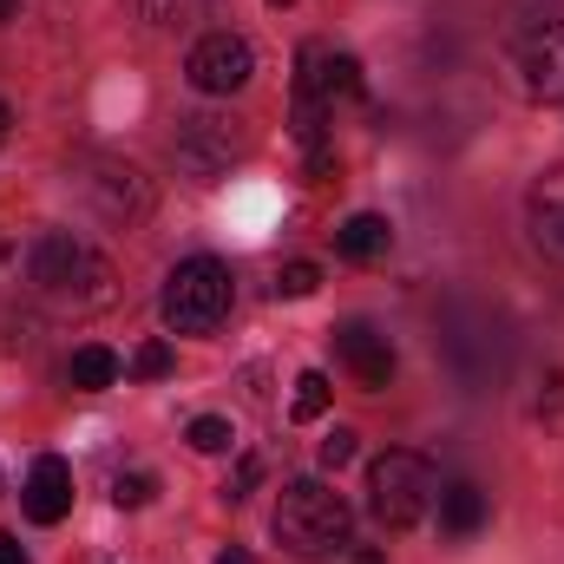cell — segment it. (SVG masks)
I'll list each match as a JSON object with an SVG mask.
<instances>
[{"mask_svg":"<svg viewBox=\"0 0 564 564\" xmlns=\"http://www.w3.org/2000/svg\"><path fill=\"white\" fill-rule=\"evenodd\" d=\"M26 282H33L46 302H59V308H99V302L112 295V270H106L79 237H66V230L33 237V250H26Z\"/></svg>","mask_w":564,"mask_h":564,"instance_id":"1","label":"cell"},{"mask_svg":"<svg viewBox=\"0 0 564 564\" xmlns=\"http://www.w3.org/2000/svg\"><path fill=\"white\" fill-rule=\"evenodd\" d=\"M348 499L328 492L322 479H289L276 499V539L295 552V558H322L335 545H348Z\"/></svg>","mask_w":564,"mask_h":564,"instance_id":"2","label":"cell"},{"mask_svg":"<svg viewBox=\"0 0 564 564\" xmlns=\"http://www.w3.org/2000/svg\"><path fill=\"white\" fill-rule=\"evenodd\" d=\"M433 506H440V473L426 466L421 453L394 446V453H381V459H375V473H368V512H375L388 532L421 525Z\"/></svg>","mask_w":564,"mask_h":564,"instance_id":"3","label":"cell"},{"mask_svg":"<svg viewBox=\"0 0 564 564\" xmlns=\"http://www.w3.org/2000/svg\"><path fill=\"white\" fill-rule=\"evenodd\" d=\"M158 315L171 335H210L224 315H230V270L217 257H191L164 276V295H158Z\"/></svg>","mask_w":564,"mask_h":564,"instance_id":"4","label":"cell"},{"mask_svg":"<svg viewBox=\"0 0 564 564\" xmlns=\"http://www.w3.org/2000/svg\"><path fill=\"white\" fill-rule=\"evenodd\" d=\"M243 151H250L243 119L197 112V119H184V126H177V164H184L191 177H224V171H230Z\"/></svg>","mask_w":564,"mask_h":564,"instance_id":"5","label":"cell"},{"mask_svg":"<svg viewBox=\"0 0 564 564\" xmlns=\"http://www.w3.org/2000/svg\"><path fill=\"white\" fill-rule=\"evenodd\" d=\"M361 93V59L341 53V46H322L308 40L295 53V99H315V106H335V99H355Z\"/></svg>","mask_w":564,"mask_h":564,"instance_id":"6","label":"cell"},{"mask_svg":"<svg viewBox=\"0 0 564 564\" xmlns=\"http://www.w3.org/2000/svg\"><path fill=\"white\" fill-rule=\"evenodd\" d=\"M191 86L197 93H210V99H230V93H243L250 86V73H257V59H250V46L237 40V33H210V40H197L191 46Z\"/></svg>","mask_w":564,"mask_h":564,"instance_id":"7","label":"cell"},{"mask_svg":"<svg viewBox=\"0 0 564 564\" xmlns=\"http://www.w3.org/2000/svg\"><path fill=\"white\" fill-rule=\"evenodd\" d=\"M335 355H341V368L355 375V388H388L394 381V348H388V335L375 328V322H341L335 328Z\"/></svg>","mask_w":564,"mask_h":564,"instance_id":"8","label":"cell"},{"mask_svg":"<svg viewBox=\"0 0 564 564\" xmlns=\"http://www.w3.org/2000/svg\"><path fill=\"white\" fill-rule=\"evenodd\" d=\"M519 86L532 93V99H564V20L552 26H539L525 46H519Z\"/></svg>","mask_w":564,"mask_h":564,"instance_id":"9","label":"cell"},{"mask_svg":"<svg viewBox=\"0 0 564 564\" xmlns=\"http://www.w3.org/2000/svg\"><path fill=\"white\" fill-rule=\"evenodd\" d=\"M20 506H26V519L33 525H59L66 512H73V466L66 459H33V473H26V486H20Z\"/></svg>","mask_w":564,"mask_h":564,"instance_id":"10","label":"cell"},{"mask_svg":"<svg viewBox=\"0 0 564 564\" xmlns=\"http://www.w3.org/2000/svg\"><path fill=\"white\" fill-rule=\"evenodd\" d=\"M525 224H532V243H539L552 263H564V164L532 184V197H525Z\"/></svg>","mask_w":564,"mask_h":564,"instance_id":"11","label":"cell"},{"mask_svg":"<svg viewBox=\"0 0 564 564\" xmlns=\"http://www.w3.org/2000/svg\"><path fill=\"white\" fill-rule=\"evenodd\" d=\"M93 204H99L112 224H132V217L151 210V191L139 184L132 164H99V177H93Z\"/></svg>","mask_w":564,"mask_h":564,"instance_id":"12","label":"cell"},{"mask_svg":"<svg viewBox=\"0 0 564 564\" xmlns=\"http://www.w3.org/2000/svg\"><path fill=\"white\" fill-rule=\"evenodd\" d=\"M335 250H341L348 263H381V257L394 250V230H388V217H375V210H355V217L335 230Z\"/></svg>","mask_w":564,"mask_h":564,"instance_id":"13","label":"cell"},{"mask_svg":"<svg viewBox=\"0 0 564 564\" xmlns=\"http://www.w3.org/2000/svg\"><path fill=\"white\" fill-rule=\"evenodd\" d=\"M479 525H486V492L479 486H440V532L473 539Z\"/></svg>","mask_w":564,"mask_h":564,"instance_id":"14","label":"cell"},{"mask_svg":"<svg viewBox=\"0 0 564 564\" xmlns=\"http://www.w3.org/2000/svg\"><path fill=\"white\" fill-rule=\"evenodd\" d=\"M66 381H73L79 394H99V388H112V381H119V355H112V348H99V341H86V348L73 355Z\"/></svg>","mask_w":564,"mask_h":564,"instance_id":"15","label":"cell"},{"mask_svg":"<svg viewBox=\"0 0 564 564\" xmlns=\"http://www.w3.org/2000/svg\"><path fill=\"white\" fill-rule=\"evenodd\" d=\"M328 401H335V388H328V375L322 368H308V375H295V421H322L328 414Z\"/></svg>","mask_w":564,"mask_h":564,"instance_id":"16","label":"cell"},{"mask_svg":"<svg viewBox=\"0 0 564 564\" xmlns=\"http://www.w3.org/2000/svg\"><path fill=\"white\" fill-rule=\"evenodd\" d=\"M184 440H191L197 453H230V446H237V433H230V421H217V414H197V421L184 426Z\"/></svg>","mask_w":564,"mask_h":564,"instance_id":"17","label":"cell"},{"mask_svg":"<svg viewBox=\"0 0 564 564\" xmlns=\"http://www.w3.org/2000/svg\"><path fill=\"white\" fill-rule=\"evenodd\" d=\"M151 492H158V479H151V473H119V479H112V506H126V512L151 506Z\"/></svg>","mask_w":564,"mask_h":564,"instance_id":"18","label":"cell"},{"mask_svg":"<svg viewBox=\"0 0 564 564\" xmlns=\"http://www.w3.org/2000/svg\"><path fill=\"white\" fill-rule=\"evenodd\" d=\"M315 289H322V270H315V263H282L276 295H289V302H302V295H315Z\"/></svg>","mask_w":564,"mask_h":564,"instance_id":"19","label":"cell"},{"mask_svg":"<svg viewBox=\"0 0 564 564\" xmlns=\"http://www.w3.org/2000/svg\"><path fill=\"white\" fill-rule=\"evenodd\" d=\"M171 368H177V361H171V348H164V341H144L139 355H132V375H139V381H164Z\"/></svg>","mask_w":564,"mask_h":564,"instance_id":"20","label":"cell"},{"mask_svg":"<svg viewBox=\"0 0 564 564\" xmlns=\"http://www.w3.org/2000/svg\"><path fill=\"white\" fill-rule=\"evenodd\" d=\"M257 479H263V466H257V459H237V473H230V479H224V506H243V499H250V486H257Z\"/></svg>","mask_w":564,"mask_h":564,"instance_id":"21","label":"cell"},{"mask_svg":"<svg viewBox=\"0 0 564 564\" xmlns=\"http://www.w3.org/2000/svg\"><path fill=\"white\" fill-rule=\"evenodd\" d=\"M315 453H322V466L335 473V466H348V459H355V433H348V426H335V433H328Z\"/></svg>","mask_w":564,"mask_h":564,"instance_id":"22","label":"cell"},{"mask_svg":"<svg viewBox=\"0 0 564 564\" xmlns=\"http://www.w3.org/2000/svg\"><path fill=\"white\" fill-rule=\"evenodd\" d=\"M0 564H26V552H20V539H7V532H0Z\"/></svg>","mask_w":564,"mask_h":564,"instance_id":"23","label":"cell"},{"mask_svg":"<svg viewBox=\"0 0 564 564\" xmlns=\"http://www.w3.org/2000/svg\"><path fill=\"white\" fill-rule=\"evenodd\" d=\"M217 564H257V558H250V552H224Z\"/></svg>","mask_w":564,"mask_h":564,"instance_id":"24","label":"cell"},{"mask_svg":"<svg viewBox=\"0 0 564 564\" xmlns=\"http://www.w3.org/2000/svg\"><path fill=\"white\" fill-rule=\"evenodd\" d=\"M348 564H381V552H355Z\"/></svg>","mask_w":564,"mask_h":564,"instance_id":"25","label":"cell"},{"mask_svg":"<svg viewBox=\"0 0 564 564\" xmlns=\"http://www.w3.org/2000/svg\"><path fill=\"white\" fill-rule=\"evenodd\" d=\"M13 7H20V0H0V26H7V20H13Z\"/></svg>","mask_w":564,"mask_h":564,"instance_id":"26","label":"cell"},{"mask_svg":"<svg viewBox=\"0 0 564 564\" xmlns=\"http://www.w3.org/2000/svg\"><path fill=\"white\" fill-rule=\"evenodd\" d=\"M7 126H13V119H7V106H0V139H7Z\"/></svg>","mask_w":564,"mask_h":564,"instance_id":"27","label":"cell"},{"mask_svg":"<svg viewBox=\"0 0 564 564\" xmlns=\"http://www.w3.org/2000/svg\"><path fill=\"white\" fill-rule=\"evenodd\" d=\"M270 7H289V0H270Z\"/></svg>","mask_w":564,"mask_h":564,"instance_id":"28","label":"cell"}]
</instances>
